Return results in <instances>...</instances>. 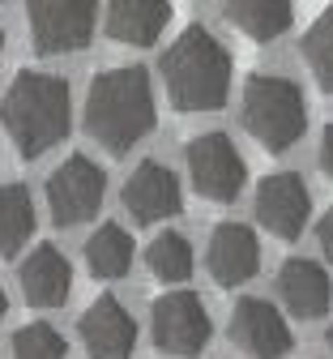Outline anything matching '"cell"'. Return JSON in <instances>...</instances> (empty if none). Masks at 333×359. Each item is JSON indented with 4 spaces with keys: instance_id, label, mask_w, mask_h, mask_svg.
<instances>
[{
    "instance_id": "1",
    "label": "cell",
    "mask_w": 333,
    "mask_h": 359,
    "mask_svg": "<svg viewBox=\"0 0 333 359\" xmlns=\"http://www.w3.org/2000/svg\"><path fill=\"white\" fill-rule=\"evenodd\" d=\"M154 128V90L141 65L103 69L86 95V133L107 154H128Z\"/></svg>"
},
{
    "instance_id": "2",
    "label": "cell",
    "mask_w": 333,
    "mask_h": 359,
    "mask_svg": "<svg viewBox=\"0 0 333 359\" xmlns=\"http://www.w3.org/2000/svg\"><path fill=\"white\" fill-rule=\"evenodd\" d=\"M158 73H163L171 107L184 116L218 111L231 95V52L205 26H188L163 52Z\"/></svg>"
},
{
    "instance_id": "3",
    "label": "cell",
    "mask_w": 333,
    "mask_h": 359,
    "mask_svg": "<svg viewBox=\"0 0 333 359\" xmlns=\"http://www.w3.org/2000/svg\"><path fill=\"white\" fill-rule=\"evenodd\" d=\"M69 116H73V95L69 81L56 73L26 69L0 99V120H5V133L22 158H39L52 146H60L69 137Z\"/></svg>"
},
{
    "instance_id": "4",
    "label": "cell",
    "mask_w": 333,
    "mask_h": 359,
    "mask_svg": "<svg viewBox=\"0 0 333 359\" xmlns=\"http://www.w3.org/2000/svg\"><path fill=\"white\" fill-rule=\"evenodd\" d=\"M240 124L248 128V137L257 146H265L269 154L291 150L304 128H308V103H304V90L287 77H273V73H252L244 86V99H240Z\"/></svg>"
},
{
    "instance_id": "5",
    "label": "cell",
    "mask_w": 333,
    "mask_h": 359,
    "mask_svg": "<svg viewBox=\"0 0 333 359\" xmlns=\"http://www.w3.org/2000/svg\"><path fill=\"white\" fill-rule=\"evenodd\" d=\"M188 180L205 201H235L248 184V167L240 158V150L231 146L226 133H201L188 142Z\"/></svg>"
},
{
    "instance_id": "6",
    "label": "cell",
    "mask_w": 333,
    "mask_h": 359,
    "mask_svg": "<svg viewBox=\"0 0 333 359\" xmlns=\"http://www.w3.org/2000/svg\"><path fill=\"white\" fill-rule=\"evenodd\" d=\"M103 193H107L103 167L86 154H69L52 171V180H47V210H52V222L56 227H77L90 214H99Z\"/></svg>"
},
{
    "instance_id": "7",
    "label": "cell",
    "mask_w": 333,
    "mask_h": 359,
    "mask_svg": "<svg viewBox=\"0 0 333 359\" xmlns=\"http://www.w3.org/2000/svg\"><path fill=\"white\" fill-rule=\"evenodd\" d=\"M150 330H154V342L158 351L167 355H179V359H193L205 351L214 325H210V312L201 304V295L193 291H167L154 299L150 308Z\"/></svg>"
},
{
    "instance_id": "8",
    "label": "cell",
    "mask_w": 333,
    "mask_h": 359,
    "mask_svg": "<svg viewBox=\"0 0 333 359\" xmlns=\"http://www.w3.org/2000/svg\"><path fill=\"white\" fill-rule=\"evenodd\" d=\"M30 13V39L34 52L43 56H64V52H81L90 34H94V5H81V0H34L26 5Z\"/></svg>"
},
{
    "instance_id": "9",
    "label": "cell",
    "mask_w": 333,
    "mask_h": 359,
    "mask_svg": "<svg viewBox=\"0 0 333 359\" xmlns=\"http://www.w3.org/2000/svg\"><path fill=\"white\" fill-rule=\"evenodd\" d=\"M231 342L240 346L248 359H282L295 338H291V325L287 317L269 304V299H257V295H244L231 312Z\"/></svg>"
},
{
    "instance_id": "10",
    "label": "cell",
    "mask_w": 333,
    "mask_h": 359,
    "mask_svg": "<svg viewBox=\"0 0 333 359\" xmlns=\"http://www.w3.org/2000/svg\"><path fill=\"white\" fill-rule=\"evenodd\" d=\"M312 214V193L295 171H278L257 189V222L278 240H299Z\"/></svg>"
},
{
    "instance_id": "11",
    "label": "cell",
    "mask_w": 333,
    "mask_h": 359,
    "mask_svg": "<svg viewBox=\"0 0 333 359\" xmlns=\"http://www.w3.org/2000/svg\"><path fill=\"white\" fill-rule=\"evenodd\" d=\"M77 334L90 351V359H128L137 346V321L116 295H99L77 321Z\"/></svg>"
},
{
    "instance_id": "12",
    "label": "cell",
    "mask_w": 333,
    "mask_h": 359,
    "mask_svg": "<svg viewBox=\"0 0 333 359\" xmlns=\"http://www.w3.org/2000/svg\"><path fill=\"white\" fill-rule=\"evenodd\" d=\"M124 210L132 214V222L150 227V222H163V218H175L184 210V193H179V180L175 171H167L163 163L146 158L124 184Z\"/></svg>"
},
{
    "instance_id": "13",
    "label": "cell",
    "mask_w": 333,
    "mask_h": 359,
    "mask_svg": "<svg viewBox=\"0 0 333 359\" xmlns=\"http://www.w3.org/2000/svg\"><path fill=\"white\" fill-rule=\"evenodd\" d=\"M273 287H278L282 308H287L291 317H299V321H320L329 312V304H333L329 274L316 261H308V257H287V261H282Z\"/></svg>"
},
{
    "instance_id": "14",
    "label": "cell",
    "mask_w": 333,
    "mask_h": 359,
    "mask_svg": "<svg viewBox=\"0 0 333 359\" xmlns=\"http://www.w3.org/2000/svg\"><path fill=\"white\" fill-rule=\"evenodd\" d=\"M205 265L214 283L222 287H240L261 269V244L252 236V227L244 222H218L210 231V248H205Z\"/></svg>"
},
{
    "instance_id": "15",
    "label": "cell",
    "mask_w": 333,
    "mask_h": 359,
    "mask_svg": "<svg viewBox=\"0 0 333 359\" xmlns=\"http://www.w3.org/2000/svg\"><path fill=\"white\" fill-rule=\"evenodd\" d=\"M73 291V265L64 261L60 248L39 244L26 261H22V295L34 308H60Z\"/></svg>"
},
{
    "instance_id": "16",
    "label": "cell",
    "mask_w": 333,
    "mask_h": 359,
    "mask_svg": "<svg viewBox=\"0 0 333 359\" xmlns=\"http://www.w3.org/2000/svg\"><path fill=\"white\" fill-rule=\"evenodd\" d=\"M171 22V5L163 0H116L107 5V39L128 43V48H150V43L167 30Z\"/></svg>"
},
{
    "instance_id": "17",
    "label": "cell",
    "mask_w": 333,
    "mask_h": 359,
    "mask_svg": "<svg viewBox=\"0 0 333 359\" xmlns=\"http://www.w3.org/2000/svg\"><path fill=\"white\" fill-rule=\"evenodd\" d=\"M222 18L252 43H273L291 30L295 5H287V0H226Z\"/></svg>"
},
{
    "instance_id": "18",
    "label": "cell",
    "mask_w": 333,
    "mask_h": 359,
    "mask_svg": "<svg viewBox=\"0 0 333 359\" xmlns=\"http://www.w3.org/2000/svg\"><path fill=\"white\" fill-rule=\"evenodd\" d=\"M86 265H90L94 278H124L128 265H132V236L120 222H103L86 240Z\"/></svg>"
},
{
    "instance_id": "19",
    "label": "cell",
    "mask_w": 333,
    "mask_h": 359,
    "mask_svg": "<svg viewBox=\"0 0 333 359\" xmlns=\"http://www.w3.org/2000/svg\"><path fill=\"white\" fill-rule=\"evenodd\" d=\"M34 231V201L22 184H0V257H18Z\"/></svg>"
},
{
    "instance_id": "20",
    "label": "cell",
    "mask_w": 333,
    "mask_h": 359,
    "mask_svg": "<svg viewBox=\"0 0 333 359\" xmlns=\"http://www.w3.org/2000/svg\"><path fill=\"white\" fill-rule=\"evenodd\" d=\"M146 265L163 283H188V274H193V244H188L179 231H163L146 248Z\"/></svg>"
},
{
    "instance_id": "21",
    "label": "cell",
    "mask_w": 333,
    "mask_h": 359,
    "mask_svg": "<svg viewBox=\"0 0 333 359\" xmlns=\"http://www.w3.org/2000/svg\"><path fill=\"white\" fill-rule=\"evenodd\" d=\"M299 52H304V65L312 69L316 86L325 90V95H333V9H325V13L304 30Z\"/></svg>"
},
{
    "instance_id": "22",
    "label": "cell",
    "mask_w": 333,
    "mask_h": 359,
    "mask_svg": "<svg viewBox=\"0 0 333 359\" xmlns=\"http://www.w3.org/2000/svg\"><path fill=\"white\" fill-rule=\"evenodd\" d=\"M13 359H64V338L47 321H30L13 334Z\"/></svg>"
},
{
    "instance_id": "23",
    "label": "cell",
    "mask_w": 333,
    "mask_h": 359,
    "mask_svg": "<svg viewBox=\"0 0 333 359\" xmlns=\"http://www.w3.org/2000/svg\"><path fill=\"white\" fill-rule=\"evenodd\" d=\"M316 240H320L325 257L333 261V205H329V210H325V218H320V227H316Z\"/></svg>"
},
{
    "instance_id": "24",
    "label": "cell",
    "mask_w": 333,
    "mask_h": 359,
    "mask_svg": "<svg viewBox=\"0 0 333 359\" xmlns=\"http://www.w3.org/2000/svg\"><path fill=\"white\" fill-rule=\"evenodd\" d=\"M320 171L333 180V124L325 128V137H320Z\"/></svg>"
},
{
    "instance_id": "25",
    "label": "cell",
    "mask_w": 333,
    "mask_h": 359,
    "mask_svg": "<svg viewBox=\"0 0 333 359\" xmlns=\"http://www.w3.org/2000/svg\"><path fill=\"white\" fill-rule=\"evenodd\" d=\"M9 312V299H5V287H0V317H5Z\"/></svg>"
},
{
    "instance_id": "26",
    "label": "cell",
    "mask_w": 333,
    "mask_h": 359,
    "mask_svg": "<svg viewBox=\"0 0 333 359\" xmlns=\"http://www.w3.org/2000/svg\"><path fill=\"white\" fill-rule=\"evenodd\" d=\"M329 346H333V325H329Z\"/></svg>"
},
{
    "instance_id": "27",
    "label": "cell",
    "mask_w": 333,
    "mask_h": 359,
    "mask_svg": "<svg viewBox=\"0 0 333 359\" xmlns=\"http://www.w3.org/2000/svg\"><path fill=\"white\" fill-rule=\"evenodd\" d=\"M0 52H5V34H0Z\"/></svg>"
}]
</instances>
